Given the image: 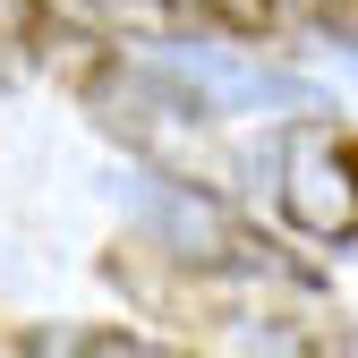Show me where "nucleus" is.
<instances>
[{
  "instance_id": "1",
  "label": "nucleus",
  "mask_w": 358,
  "mask_h": 358,
  "mask_svg": "<svg viewBox=\"0 0 358 358\" xmlns=\"http://www.w3.org/2000/svg\"><path fill=\"white\" fill-rule=\"evenodd\" d=\"M77 103H85V120H94L120 154H137L162 188H179V196H231L239 205V188H248L239 145L222 137V120H213V103L196 94V85H179V77H162L145 60L111 52L94 77L77 85Z\"/></svg>"
},
{
  "instance_id": "2",
  "label": "nucleus",
  "mask_w": 358,
  "mask_h": 358,
  "mask_svg": "<svg viewBox=\"0 0 358 358\" xmlns=\"http://www.w3.org/2000/svg\"><path fill=\"white\" fill-rule=\"evenodd\" d=\"M94 273L137 307L154 333L196 341V350H205L213 333H231V324H264V316H273V299H264V290L213 273V264H196V256H179L162 231H120V239L94 256ZM290 299H316V290H290Z\"/></svg>"
},
{
  "instance_id": "3",
  "label": "nucleus",
  "mask_w": 358,
  "mask_h": 358,
  "mask_svg": "<svg viewBox=\"0 0 358 358\" xmlns=\"http://www.w3.org/2000/svg\"><path fill=\"white\" fill-rule=\"evenodd\" d=\"M273 205L299 239L350 248L358 239V128L333 111H307L273 128Z\"/></svg>"
},
{
  "instance_id": "4",
  "label": "nucleus",
  "mask_w": 358,
  "mask_h": 358,
  "mask_svg": "<svg viewBox=\"0 0 358 358\" xmlns=\"http://www.w3.org/2000/svg\"><path fill=\"white\" fill-rule=\"evenodd\" d=\"M111 52L120 43H103L77 9H60V0H0V85L52 77L60 94H77Z\"/></svg>"
},
{
  "instance_id": "5",
  "label": "nucleus",
  "mask_w": 358,
  "mask_h": 358,
  "mask_svg": "<svg viewBox=\"0 0 358 358\" xmlns=\"http://www.w3.org/2000/svg\"><path fill=\"white\" fill-rule=\"evenodd\" d=\"M60 9H77L103 43H188V34L273 43V26H256L239 0H60Z\"/></svg>"
},
{
  "instance_id": "6",
  "label": "nucleus",
  "mask_w": 358,
  "mask_h": 358,
  "mask_svg": "<svg viewBox=\"0 0 358 358\" xmlns=\"http://www.w3.org/2000/svg\"><path fill=\"white\" fill-rule=\"evenodd\" d=\"M69 358H205L196 341H171V333H120V324H94V333H77Z\"/></svg>"
},
{
  "instance_id": "7",
  "label": "nucleus",
  "mask_w": 358,
  "mask_h": 358,
  "mask_svg": "<svg viewBox=\"0 0 358 358\" xmlns=\"http://www.w3.org/2000/svg\"><path fill=\"white\" fill-rule=\"evenodd\" d=\"M299 26H316L324 43H350L358 52V0H299Z\"/></svg>"
},
{
  "instance_id": "8",
  "label": "nucleus",
  "mask_w": 358,
  "mask_h": 358,
  "mask_svg": "<svg viewBox=\"0 0 358 358\" xmlns=\"http://www.w3.org/2000/svg\"><path fill=\"white\" fill-rule=\"evenodd\" d=\"M0 358H52V333L26 316H0Z\"/></svg>"
},
{
  "instance_id": "9",
  "label": "nucleus",
  "mask_w": 358,
  "mask_h": 358,
  "mask_svg": "<svg viewBox=\"0 0 358 358\" xmlns=\"http://www.w3.org/2000/svg\"><path fill=\"white\" fill-rule=\"evenodd\" d=\"M239 9H248V17H256V26H273V34H282V26H290V17H299V0H239Z\"/></svg>"
}]
</instances>
